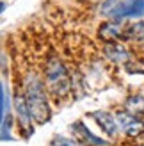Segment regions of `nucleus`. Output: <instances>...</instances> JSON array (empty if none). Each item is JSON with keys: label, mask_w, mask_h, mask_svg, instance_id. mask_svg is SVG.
<instances>
[{"label": "nucleus", "mask_w": 144, "mask_h": 146, "mask_svg": "<svg viewBox=\"0 0 144 146\" xmlns=\"http://www.w3.org/2000/svg\"><path fill=\"white\" fill-rule=\"evenodd\" d=\"M21 91L27 100L28 111L34 123L38 125H45L52 116V109H50V100H48V89L45 86V80L39 75L36 68H27L21 73L20 80Z\"/></svg>", "instance_id": "f257e3e1"}, {"label": "nucleus", "mask_w": 144, "mask_h": 146, "mask_svg": "<svg viewBox=\"0 0 144 146\" xmlns=\"http://www.w3.org/2000/svg\"><path fill=\"white\" fill-rule=\"evenodd\" d=\"M43 80L48 89V94H52L54 98L61 100L71 91V77L64 66V62L57 55L46 57L45 66H43Z\"/></svg>", "instance_id": "f03ea898"}, {"label": "nucleus", "mask_w": 144, "mask_h": 146, "mask_svg": "<svg viewBox=\"0 0 144 146\" xmlns=\"http://www.w3.org/2000/svg\"><path fill=\"white\" fill-rule=\"evenodd\" d=\"M13 105H14V112H16V123L20 132L23 134V137H30L34 134L36 123L30 116V111H28L27 100L23 96V91H21V86L16 84V89H14V96H13Z\"/></svg>", "instance_id": "7ed1b4c3"}, {"label": "nucleus", "mask_w": 144, "mask_h": 146, "mask_svg": "<svg viewBox=\"0 0 144 146\" xmlns=\"http://www.w3.org/2000/svg\"><path fill=\"white\" fill-rule=\"evenodd\" d=\"M144 14V0H119L109 13V18L121 21L125 18H141Z\"/></svg>", "instance_id": "20e7f679"}, {"label": "nucleus", "mask_w": 144, "mask_h": 146, "mask_svg": "<svg viewBox=\"0 0 144 146\" xmlns=\"http://www.w3.org/2000/svg\"><path fill=\"white\" fill-rule=\"evenodd\" d=\"M116 123H118V128L123 130L126 135L130 137H137L144 132V121L141 118H135L133 114L126 112V111H119L116 116Z\"/></svg>", "instance_id": "39448f33"}, {"label": "nucleus", "mask_w": 144, "mask_h": 146, "mask_svg": "<svg viewBox=\"0 0 144 146\" xmlns=\"http://www.w3.org/2000/svg\"><path fill=\"white\" fill-rule=\"evenodd\" d=\"M92 118H94V121L98 123L100 127H102V130L107 134V135H110L114 137L118 134V123H116V118L110 114V112H105V111H96V112H92L91 114Z\"/></svg>", "instance_id": "423d86ee"}, {"label": "nucleus", "mask_w": 144, "mask_h": 146, "mask_svg": "<svg viewBox=\"0 0 144 146\" xmlns=\"http://www.w3.org/2000/svg\"><path fill=\"white\" fill-rule=\"evenodd\" d=\"M100 38H103L105 41H110V43L118 41L119 38H123V29H121L119 21H114V20L105 21V23L100 27Z\"/></svg>", "instance_id": "0eeeda50"}, {"label": "nucleus", "mask_w": 144, "mask_h": 146, "mask_svg": "<svg viewBox=\"0 0 144 146\" xmlns=\"http://www.w3.org/2000/svg\"><path fill=\"white\" fill-rule=\"evenodd\" d=\"M125 109H126V112L133 114L135 118H142L144 116V96L142 94H132V96H128L125 102Z\"/></svg>", "instance_id": "6e6552de"}, {"label": "nucleus", "mask_w": 144, "mask_h": 146, "mask_svg": "<svg viewBox=\"0 0 144 146\" xmlns=\"http://www.w3.org/2000/svg\"><path fill=\"white\" fill-rule=\"evenodd\" d=\"M105 54L114 62H126L128 59H130V52H128L125 46L116 45V43H110V45L105 48Z\"/></svg>", "instance_id": "1a4fd4ad"}, {"label": "nucleus", "mask_w": 144, "mask_h": 146, "mask_svg": "<svg viewBox=\"0 0 144 146\" xmlns=\"http://www.w3.org/2000/svg\"><path fill=\"white\" fill-rule=\"evenodd\" d=\"M73 127L78 130V134H80V137H84L87 144H91V146H109V143H107V141L100 139V137H96L94 134H91L89 130H87V127H85L82 121H77Z\"/></svg>", "instance_id": "9d476101"}, {"label": "nucleus", "mask_w": 144, "mask_h": 146, "mask_svg": "<svg viewBox=\"0 0 144 146\" xmlns=\"http://www.w3.org/2000/svg\"><path fill=\"white\" fill-rule=\"evenodd\" d=\"M128 38H132L133 41L142 43V45H144V21L133 23L130 29H128Z\"/></svg>", "instance_id": "9b49d317"}, {"label": "nucleus", "mask_w": 144, "mask_h": 146, "mask_svg": "<svg viewBox=\"0 0 144 146\" xmlns=\"http://www.w3.org/2000/svg\"><path fill=\"white\" fill-rule=\"evenodd\" d=\"M54 146H77L71 139H68V137H62V135H55L54 141H52Z\"/></svg>", "instance_id": "f8f14e48"}, {"label": "nucleus", "mask_w": 144, "mask_h": 146, "mask_svg": "<svg viewBox=\"0 0 144 146\" xmlns=\"http://www.w3.org/2000/svg\"><path fill=\"white\" fill-rule=\"evenodd\" d=\"M2 9H5V4H4V2H0V13H2Z\"/></svg>", "instance_id": "ddd939ff"}, {"label": "nucleus", "mask_w": 144, "mask_h": 146, "mask_svg": "<svg viewBox=\"0 0 144 146\" xmlns=\"http://www.w3.org/2000/svg\"><path fill=\"white\" fill-rule=\"evenodd\" d=\"M141 146H144V144H141Z\"/></svg>", "instance_id": "4468645a"}, {"label": "nucleus", "mask_w": 144, "mask_h": 146, "mask_svg": "<svg viewBox=\"0 0 144 146\" xmlns=\"http://www.w3.org/2000/svg\"><path fill=\"white\" fill-rule=\"evenodd\" d=\"M118 2H119V0H118Z\"/></svg>", "instance_id": "2eb2a0df"}]
</instances>
